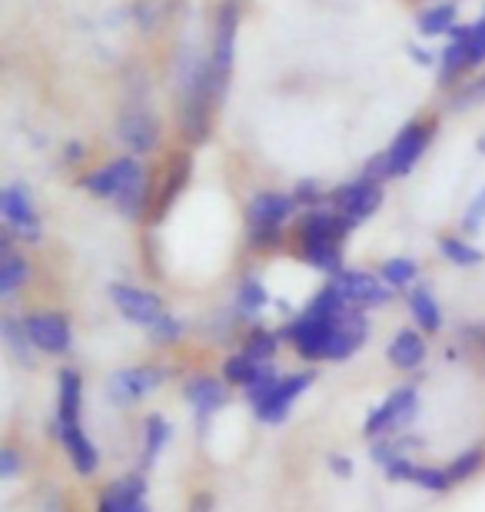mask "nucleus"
Wrapping results in <instances>:
<instances>
[{"mask_svg":"<svg viewBox=\"0 0 485 512\" xmlns=\"http://www.w3.org/2000/svg\"><path fill=\"white\" fill-rule=\"evenodd\" d=\"M326 466H329V473H333L336 479H353L356 476V463L349 456H343V453H329Z\"/></svg>","mask_w":485,"mask_h":512,"instance_id":"nucleus-43","label":"nucleus"},{"mask_svg":"<svg viewBox=\"0 0 485 512\" xmlns=\"http://www.w3.org/2000/svg\"><path fill=\"white\" fill-rule=\"evenodd\" d=\"M442 466H446L452 486L472 483V479H476L485 469V439H476V443H469L466 449H459V453L452 456L449 463H442Z\"/></svg>","mask_w":485,"mask_h":512,"instance_id":"nucleus-35","label":"nucleus"},{"mask_svg":"<svg viewBox=\"0 0 485 512\" xmlns=\"http://www.w3.org/2000/svg\"><path fill=\"white\" fill-rule=\"evenodd\" d=\"M54 443L60 446V453L67 456L70 469L80 479H94L100 473V449L94 443V436L87 433V426H54L50 429Z\"/></svg>","mask_w":485,"mask_h":512,"instance_id":"nucleus-21","label":"nucleus"},{"mask_svg":"<svg viewBox=\"0 0 485 512\" xmlns=\"http://www.w3.org/2000/svg\"><path fill=\"white\" fill-rule=\"evenodd\" d=\"M84 160H87V143L70 140L67 147H64V163H67V167H80Z\"/></svg>","mask_w":485,"mask_h":512,"instance_id":"nucleus-45","label":"nucleus"},{"mask_svg":"<svg viewBox=\"0 0 485 512\" xmlns=\"http://www.w3.org/2000/svg\"><path fill=\"white\" fill-rule=\"evenodd\" d=\"M183 512H216V493L213 489H196L187 496V509Z\"/></svg>","mask_w":485,"mask_h":512,"instance_id":"nucleus-42","label":"nucleus"},{"mask_svg":"<svg viewBox=\"0 0 485 512\" xmlns=\"http://www.w3.org/2000/svg\"><path fill=\"white\" fill-rule=\"evenodd\" d=\"M436 247H439L442 260L449 266H456V270H476V266L485 263V250L476 247L466 233H442Z\"/></svg>","mask_w":485,"mask_h":512,"instance_id":"nucleus-32","label":"nucleus"},{"mask_svg":"<svg viewBox=\"0 0 485 512\" xmlns=\"http://www.w3.org/2000/svg\"><path fill=\"white\" fill-rule=\"evenodd\" d=\"M24 316L27 336L34 343L37 356H54V360H64V356L74 350V320H70L67 310L60 306H34V310L20 313Z\"/></svg>","mask_w":485,"mask_h":512,"instance_id":"nucleus-9","label":"nucleus"},{"mask_svg":"<svg viewBox=\"0 0 485 512\" xmlns=\"http://www.w3.org/2000/svg\"><path fill=\"white\" fill-rule=\"evenodd\" d=\"M147 167H143V160L140 157H133V153H123V157L117 160H110V163H103V167L97 170H90L84 173V177L77 180V187L90 193V197H97V200H117L123 190H130L133 183L147 177Z\"/></svg>","mask_w":485,"mask_h":512,"instance_id":"nucleus-15","label":"nucleus"},{"mask_svg":"<svg viewBox=\"0 0 485 512\" xmlns=\"http://www.w3.org/2000/svg\"><path fill=\"white\" fill-rule=\"evenodd\" d=\"M147 476L150 473H143V469H127L123 476L110 479L107 486H100L94 512H150Z\"/></svg>","mask_w":485,"mask_h":512,"instance_id":"nucleus-18","label":"nucleus"},{"mask_svg":"<svg viewBox=\"0 0 485 512\" xmlns=\"http://www.w3.org/2000/svg\"><path fill=\"white\" fill-rule=\"evenodd\" d=\"M406 310H409V320L416 326L419 333L426 336H439L446 330V310H442L436 290L432 283H416L412 290L406 293Z\"/></svg>","mask_w":485,"mask_h":512,"instance_id":"nucleus-25","label":"nucleus"},{"mask_svg":"<svg viewBox=\"0 0 485 512\" xmlns=\"http://www.w3.org/2000/svg\"><path fill=\"white\" fill-rule=\"evenodd\" d=\"M469 37H472V24H456L449 30V44L446 50L439 54V84L449 87L452 80L459 74L472 70V60H469Z\"/></svg>","mask_w":485,"mask_h":512,"instance_id":"nucleus-27","label":"nucleus"},{"mask_svg":"<svg viewBox=\"0 0 485 512\" xmlns=\"http://www.w3.org/2000/svg\"><path fill=\"white\" fill-rule=\"evenodd\" d=\"M333 286L346 296L349 306L366 310V313L386 310V306H392V300H396V293L379 280V273L359 270V266H343V270L333 276Z\"/></svg>","mask_w":485,"mask_h":512,"instance_id":"nucleus-16","label":"nucleus"},{"mask_svg":"<svg viewBox=\"0 0 485 512\" xmlns=\"http://www.w3.org/2000/svg\"><path fill=\"white\" fill-rule=\"evenodd\" d=\"M163 127L157 114H150L147 107H127L117 117V140L127 147L133 157H147L160 147Z\"/></svg>","mask_w":485,"mask_h":512,"instance_id":"nucleus-22","label":"nucleus"},{"mask_svg":"<svg viewBox=\"0 0 485 512\" xmlns=\"http://www.w3.org/2000/svg\"><path fill=\"white\" fill-rule=\"evenodd\" d=\"M290 193H293V200H296L299 213H303V210H316V207H329V190H326L316 177L296 180Z\"/></svg>","mask_w":485,"mask_h":512,"instance_id":"nucleus-38","label":"nucleus"},{"mask_svg":"<svg viewBox=\"0 0 485 512\" xmlns=\"http://www.w3.org/2000/svg\"><path fill=\"white\" fill-rule=\"evenodd\" d=\"M346 310H349L346 296L336 290L333 280L319 283V290L299 306L296 316H290V320L280 326L283 343L290 346L303 363H326L329 346H333V336H336V323Z\"/></svg>","mask_w":485,"mask_h":512,"instance_id":"nucleus-2","label":"nucleus"},{"mask_svg":"<svg viewBox=\"0 0 485 512\" xmlns=\"http://www.w3.org/2000/svg\"><path fill=\"white\" fill-rule=\"evenodd\" d=\"M24 473H27V453L14 439H4V446H0V479L14 483V479H20Z\"/></svg>","mask_w":485,"mask_h":512,"instance_id":"nucleus-39","label":"nucleus"},{"mask_svg":"<svg viewBox=\"0 0 485 512\" xmlns=\"http://www.w3.org/2000/svg\"><path fill=\"white\" fill-rule=\"evenodd\" d=\"M276 300H273V293H270V286L263 283V276H256V273H243L240 280H236V290H233V306L240 310L246 320L256 323L260 316L270 310Z\"/></svg>","mask_w":485,"mask_h":512,"instance_id":"nucleus-30","label":"nucleus"},{"mask_svg":"<svg viewBox=\"0 0 485 512\" xmlns=\"http://www.w3.org/2000/svg\"><path fill=\"white\" fill-rule=\"evenodd\" d=\"M173 100H177L180 137L187 140L190 147H203L213 133L216 110H220L206 57H196L193 50L180 54L177 70H173Z\"/></svg>","mask_w":485,"mask_h":512,"instance_id":"nucleus-3","label":"nucleus"},{"mask_svg":"<svg viewBox=\"0 0 485 512\" xmlns=\"http://www.w3.org/2000/svg\"><path fill=\"white\" fill-rule=\"evenodd\" d=\"M383 476H386V483L392 486H412V489H419V493H426V496H446L452 493V479L446 473V466H439V463H422V459L416 456H399V459H392L389 466H383Z\"/></svg>","mask_w":485,"mask_h":512,"instance_id":"nucleus-17","label":"nucleus"},{"mask_svg":"<svg viewBox=\"0 0 485 512\" xmlns=\"http://www.w3.org/2000/svg\"><path fill=\"white\" fill-rule=\"evenodd\" d=\"M419 409H422V396H419L416 383L392 386L389 393L366 413V419H363V439H366V443H373V439H383V436L409 433L412 423L419 419Z\"/></svg>","mask_w":485,"mask_h":512,"instance_id":"nucleus-6","label":"nucleus"},{"mask_svg":"<svg viewBox=\"0 0 485 512\" xmlns=\"http://www.w3.org/2000/svg\"><path fill=\"white\" fill-rule=\"evenodd\" d=\"M386 363L396 373H419L429 363V336L419 333L416 326H399L386 343Z\"/></svg>","mask_w":485,"mask_h":512,"instance_id":"nucleus-24","label":"nucleus"},{"mask_svg":"<svg viewBox=\"0 0 485 512\" xmlns=\"http://www.w3.org/2000/svg\"><path fill=\"white\" fill-rule=\"evenodd\" d=\"M173 443V423L163 413H147L143 416V443H140V466L143 473H150L160 463V456L167 453Z\"/></svg>","mask_w":485,"mask_h":512,"instance_id":"nucleus-28","label":"nucleus"},{"mask_svg":"<svg viewBox=\"0 0 485 512\" xmlns=\"http://www.w3.org/2000/svg\"><path fill=\"white\" fill-rule=\"evenodd\" d=\"M446 363L485 366V320H466L456 326V340L446 346Z\"/></svg>","mask_w":485,"mask_h":512,"instance_id":"nucleus-29","label":"nucleus"},{"mask_svg":"<svg viewBox=\"0 0 485 512\" xmlns=\"http://www.w3.org/2000/svg\"><path fill=\"white\" fill-rule=\"evenodd\" d=\"M0 343H4L7 356L20 366V370H34L37 366V350H34V343H30L24 316L20 313L7 310L0 316Z\"/></svg>","mask_w":485,"mask_h":512,"instance_id":"nucleus-26","label":"nucleus"},{"mask_svg":"<svg viewBox=\"0 0 485 512\" xmlns=\"http://www.w3.org/2000/svg\"><path fill=\"white\" fill-rule=\"evenodd\" d=\"M436 130H439L436 117H416V120H409V124L399 127V133L383 150L386 167H389V180L409 177V173L419 167V160L426 157V150L432 147V140H436Z\"/></svg>","mask_w":485,"mask_h":512,"instance_id":"nucleus-10","label":"nucleus"},{"mask_svg":"<svg viewBox=\"0 0 485 512\" xmlns=\"http://www.w3.org/2000/svg\"><path fill=\"white\" fill-rule=\"evenodd\" d=\"M84 406H87L84 373L74 370V366H60L57 399H54V413H50V429L54 426H80L84 423Z\"/></svg>","mask_w":485,"mask_h":512,"instance_id":"nucleus-23","label":"nucleus"},{"mask_svg":"<svg viewBox=\"0 0 485 512\" xmlns=\"http://www.w3.org/2000/svg\"><path fill=\"white\" fill-rule=\"evenodd\" d=\"M34 283V263L17 247V237L7 227L0 230V303H14Z\"/></svg>","mask_w":485,"mask_h":512,"instance_id":"nucleus-20","label":"nucleus"},{"mask_svg":"<svg viewBox=\"0 0 485 512\" xmlns=\"http://www.w3.org/2000/svg\"><path fill=\"white\" fill-rule=\"evenodd\" d=\"M485 100V77H479L476 84H469V87H462L456 97H452V107L456 110H469V107H476Z\"/></svg>","mask_w":485,"mask_h":512,"instance_id":"nucleus-41","label":"nucleus"},{"mask_svg":"<svg viewBox=\"0 0 485 512\" xmlns=\"http://www.w3.org/2000/svg\"><path fill=\"white\" fill-rule=\"evenodd\" d=\"M406 50H409L412 64H419V67H436L439 64L436 50H429V47H422V44H409Z\"/></svg>","mask_w":485,"mask_h":512,"instance_id":"nucleus-44","label":"nucleus"},{"mask_svg":"<svg viewBox=\"0 0 485 512\" xmlns=\"http://www.w3.org/2000/svg\"><path fill=\"white\" fill-rule=\"evenodd\" d=\"M383 200H386V183L369 180V177H363V173L329 190V207H333L336 213H343L353 227L373 220L376 213L383 210Z\"/></svg>","mask_w":485,"mask_h":512,"instance_id":"nucleus-14","label":"nucleus"},{"mask_svg":"<svg viewBox=\"0 0 485 512\" xmlns=\"http://www.w3.org/2000/svg\"><path fill=\"white\" fill-rule=\"evenodd\" d=\"M187 336H190L187 320L177 313H167L157 326H153V330H147V343L153 346V350L170 353V350H180V346L187 343Z\"/></svg>","mask_w":485,"mask_h":512,"instance_id":"nucleus-36","label":"nucleus"},{"mask_svg":"<svg viewBox=\"0 0 485 512\" xmlns=\"http://www.w3.org/2000/svg\"><path fill=\"white\" fill-rule=\"evenodd\" d=\"M193 167H196V163H193V153H190V150H180V153H173V157H170L167 173L160 177L157 200H153L150 227H160V223L173 213V207H177L180 197H183V193H187V187H190Z\"/></svg>","mask_w":485,"mask_h":512,"instance_id":"nucleus-19","label":"nucleus"},{"mask_svg":"<svg viewBox=\"0 0 485 512\" xmlns=\"http://www.w3.org/2000/svg\"><path fill=\"white\" fill-rule=\"evenodd\" d=\"M107 296L113 303V310H117V316L123 323L137 326V330H153L163 316L173 313L167 296L150 290V286H140V283H127V280H113L107 283Z\"/></svg>","mask_w":485,"mask_h":512,"instance_id":"nucleus-8","label":"nucleus"},{"mask_svg":"<svg viewBox=\"0 0 485 512\" xmlns=\"http://www.w3.org/2000/svg\"><path fill=\"white\" fill-rule=\"evenodd\" d=\"M426 449V439L422 436H412V433H402V436H383V439H373L369 443V459L383 469L389 466L392 459H399V456H416Z\"/></svg>","mask_w":485,"mask_h":512,"instance_id":"nucleus-34","label":"nucleus"},{"mask_svg":"<svg viewBox=\"0 0 485 512\" xmlns=\"http://www.w3.org/2000/svg\"><path fill=\"white\" fill-rule=\"evenodd\" d=\"M180 396H183V403L190 406V413L196 419V426H200V433H206V426H210L213 419L220 416L226 406H230L233 389L220 373L196 370L180 383Z\"/></svg>","mask_w":485,"mask_h":512,"instance_id":"nucleus-11","label":"nucleus"},{"mask_svg":"<svg viewBox=\"0 0 485 512\" xmlns=\"http://www.w3.org/2000/svg\"><path fill=\"white\" fill-rule=\"evenodd\" d=\"M283 346L286 343H283L280 330H273V326H266L263 320H256L243 330L236 350H243L246 356H253V360H260V363H276V356H280Z\"/></svg>","mask_w":485,"mask_h":512,"instance_id":"nucleus-31","label":"nucleus"},{"mask_svg":"<svg viewBox=\"0 0 485 512\" xmlns=\"http://www.w3.org/2000/svg\"><path fill=\"white\" fill-rule=\"evenodd\" d=\"M353 223H349L343 213H336L333 207H316V210H303L293 223L290 233V250L306 270H313L326 280L346 266V243L353 237Z\"/></svg>","mask_w":485,"mask_h":512,"instance_id":"nucleus-1","label":"nucleus"},{"mask_svg":"<svg viewBox=\"0 0 485 512\" xmlns=\"http://www.w3.org/2000/svg\"><path fill=\"white\" fill-rule=\"evenodd\" d=\"M456 17H459V7L456 0H442V4H432L419 14L416 20V30L422 37H439V34H449L456 27Z\"/></svg>","mask_w":485,"mask_h":512,"instance_id":"nucleus-37","label":"nucleus"},{"mask_svg":"<svg viewBox=\"0 0 485 512\" xmlns=\"http://www.w3.org/2000/svg\"><path fill=\"white\" fill-rule=\"evenodd\" d=\"M299 217V207L293 193L283 190H256L243 210V237L246 247L256 253H276L290 247L293 223Z\"/></svg>","mask_w":485,"mask_h":512,"instance_id":"nucleus-4","label":"nucleus"},{"mask_svg":"<svg viewBox=\"0 0 485 512\" xmlns=\"http://www.w3.org/2000/svg\"><path fill=\"white\" fill-rule=\"evenodd\" d=\"M316 383V373L313 370H293V373H283L280 380L273 383V389L266 393L260 403L250 406L256 423L263 426H283L286 419L293 416V409L299 406V399H303L309 389Z\"/></svg>","mask_w":485,"mask_h":512,"instance_id":"nucleus-12","label":"nucleus"},{"mask_svg":"<svg viewBox=\"0 0 485 512\" xmlns=\"http://www.w3.org/2000/svg\"><path fill=\"white\" fill-rule=\"evenodd\" d=\"M0 217H4V227L14 233L17 243L34 247V243L44 240V220H40V210L27 183H7L0 190Z\"/></svg>","mask_w":485,"mask_h":512,"instance_id":"nucleus-13","label":"nucleus"},{"mask_svg":"<svg viewBox=\"0 0 485 512\" xmlns=\"http://www.w3.org/2000/svg\"><path fill=\"white\" fill-rule=\"evenodd\" d=\"M236 34H240V0H223L213 20L210 50H206V67H210V80L216 90V100H226L236 60Z\"/></svg>","mask_w":485,"mask_h":512,"instance_id":"nucleus-7","label":"nucleus"},{"mask_svg":"<svg viewBox=\"0 0 485 512\" xmlns=\"http://www.w3.org/2000/svg\"><path fill=\"white\" fill-rule=\"evenodd\" d=\"M485 227V183L479 187V193L476 197L469 200V207H466V213H462V233H479Z\"/></svg>","mask_w":485,"mask_h":512,"instance_id":"nucleus-40","label":"nucleus"},{"mask_svg":"<svg viewBox=\"0 0 485 512\" xmlns=\"http://www.w3.org/2000/svg\"><path fill=\"white\" fill-rule=\"evenodd\" d=\"M173 380L170 363L163 360H143L133 366H120L107 376L103 383V396H107L110 406L117 409H133L140 406L143 399H150L153 393H160L163 386Z\"/></svg>","mask_w":485,"mask_h":512,"instance_id":"nucleus-5","label":"nucleus"},{"mask_svg":"<svg viewBox=\"0 0 485 512\" xmlns=\"http://www.w3.org/2000/svg\"><path fill=\"white\" fill-rule=\"evenodd\" d=\"M379 280H383L392 293H402L406 296L412 286L416 283H422L419 276H422V266H419V260H412V256H389V260H383L379 263Z\"/></svg>","mask_w":485,"mask_h":512,"instance_id":"nucleus-33","label":"nucleus"}]
</instances>
